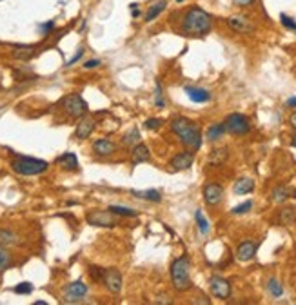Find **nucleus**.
<instances>
[{
    "instance_id": "09e8293b",
    "label": "nucleus",
    "mask_w": 296,
    "mask_h": 305,
    "mask_svg": "<svg viewBox=\"0 0 296 305\" xmlns=\"http://www.w3.org/2000/svg\"><path fill=\"white\" fill-rule=\"evenodd\" d=\"M291 146H293V147H296V133L293 134V138H291Z\"/></svg>"
},
{
    "instance_id": "2eb2a0df",
    "label": "nucleus",
    "mask_w": 296,
    "mask_h": 305,
    "mask_svg": "<svg viewBox=\"0 0 296 305\" xmlns=\"http://www.w3.org/2000/svg\"><path fill=\"white\" fill-rule=\"evenodd\" d=\"M149 158H151L149 147L146 146V144L138 142V144L133 147V151H131V164H133V165L144 164V162H148Z\"/></svg>"
},
{
    "instance_id": "f704fd0d",
    "label": "nucleus",
    "mask_w": 296,
    "mask_h": 305,
    "mask_svg": "<svg viewBox=\"0 0 296 305\" xmlns=\"http://www.w3.org/2000/svg\"><path fill=\"white\" fill-rule=\"evenodd\" d=\"M280 22H282V25L285 27V29H291V31H296V20L291 19V17H287L285 13H282L280 15Z\"/></svg>"
},
{
    "instance_id": "c756f323",
    "label": "nucleus",
    "mask_w": 296,
    "mask_h": 305,
    "mask_svg": "<svg viewBox=\"0 0 296 305\" xmlns=\"http://www.w3.org/2000/svg\"><path fill=\"white\" fill-rule=\"evenodd\" d=\"M194 220H196V223H198L200 233H202V235H207V233H209V222H207V218L204 216L202 209H196V213H194Z\"/></svg>"
},
{
    "instance_id": "8fccbe9b",
    "label": "nucleus",
    "mask_w": 296,
    "mask_h": 305,
    "mask_svg": "<svg viewBox=\"0 0 296 305\" xmlns=\"http://www.w3.org/2000/svg\"><path fill=\"white\" fill-rule=\"evenodd\" d=\"M35 305H45L44 300H39V302H35Z\"/></svg>"
},
{
    "instance_id": "ea45409f",
    "label": "nucleus",
    "mask_w": 296,
    "mask_h": 305,
    "mask_svg": "<svg viewBox=\"0 0 296 305\" xmlns=\"http://www.w3.org/2000/svg\"><path fill=\"white\" fill-rule=\"evenodd\" d=\"M102 269H104V267L91 265L89 267V276H91V280H95V282H100V276H102Z\"/></svg>"
},
{
    "instance_id": "cd10ccee",
    "label": "nucleus",
    "mask_w": 296,
    "mask_h": 305,
    "mask_svg": "<svg viewBox=\"0 0 296 305\" xmlns=\"http://www.w3.org/2000/svg\"><path fill=\"white\" fill-rule=\"evenodd\" d=\"M11 263H13V258H11L9 251H7L6 247H2V245H0V273H4L6 269H9Z\"/></svg>"
},
{
    "instance_id": "58836bf2",
    "label": "nucleus",
    "mask_w": 296,
    "mask_h": 305,
    "mask_svg": "<svg viewBox=\"0 0 296 305\" xmlns=\"http://www.w3.org/2000/svg\"><path fill=\"white\" fill-rule=\"evenodd\" d=\"M53 29H55V22H53V20H47V22L39 25V31L42 33V35H49Z\"/></svg>"
},
{
    "instance_id": "20e7f679",
    "label": "nucleus",
    "mask_w": 296,
    "mask_h": 305,
    "mask_svg": "<svg viewBox=\"0 0 296 305\" xmlns=\"http://www.w3.org/2000/svg\"><path fill=\"white\" fill-rule=\"evenodd\" d=\"M49 164L45 160L40 158H31V156H17V158L11 162V169H13L17 174H22V176H35V174H42V173L47 171Z\"/></svg>"
},
{
    "instance_id": "4be33fe9",
    "label": "nucleus",
    "mask_w": 296,
    "mask_h": 305,
    "mask_svg": "<svg viewBox=\"0 0 296 305\" xmlns=\"http://www.w3.org/2000/svg\"><path fill=\"white\" fill-rule=\"evenodd\" d=\"M131 195H135L136 198H140V200H148V202H160L162 200V195L160 191L156 189H148V191H131Z\"/></svg>"
},
{
    "instance_id": "412c9836",
    "label": "nucleus",
    "mask_w": 296,
    "mask_h": 305,
    "mask_svg": "<svg viewBox=\"0 0 296 305\" xmlns=\"http://www.w3.org/2000/svg\"><path fill=\"white\" fill-rule=\"evenodd\" d=\"M57 164L64 167L65 171H77L78 169V158L75 152H64L62 156L57 158Z\"/></svg>"
},
{
    "instance_id": "9d476101",
    "label": "nucleus",
    "mask_w": 296,
    "mask_h": 305,
    "mask_svg": "<svg viewBox=\"0 0 296 305\" xmlns=\"http://www.w3.org/2000/svg\"><path fill=\"white\" fill-rule=\"evenodd\" d=\"M209 287H211L212 294L220 300H227L231 296V283L222 276H212L209 280Z\"/></svg>"
},
{
    "instance_id": "603ef678",
    "label": "nucleus",
    "mask_w": 296,
    "mask_h": 305,
    "mask_svg": "<svg viewBox=\"0 0 296 305\" xmlns=\"http://www.w3.org/2000/svg\"><path fill=\"white\" fill-rule=\"evenodd\" d=\"M0 2H2V0H0Z\"/></svg>"
},
{
    "instance_id": "ddd939ff",
    "label": "nucleus",
    "mask_w": 296,
    "mask_h": 305,
    "mask_svg": "<svg viewBox=\"0 0 296 305\" xmlns=\"http://www.w3.org/2000/svg\"><path fill=\"white\" fill-rule=\"evenodd\" d=\"M194 162V156L191 151H182L178 154H174V158L171 160V167H173L174 171H186L189 169Z\"/></svg>"
},
{
    "instance_id": "7c9ffc66",
    "label": "nucleus",
    "mask_w": 296,
    "mask_h": 305,
    "mask_svg": "<svg viewBox=\"0 0 296 305\" xmlns=\"http://www.w3.org/2000/svg\"><path fill=\"white\" fill-rule=\"evenodd\" d=\"M138 142H140V131L136 127H133L129 133L124 134V144L126 146H136Z\"/></svg>"
},
{
    "instance_id": "3c124183",
    "label": "nucleus",
    "mask_w": 296,
    "mask_h": 305,
    "mask_svg": "<svg viewBox=\"0 0 296 305\" xmlns=\"http://www.w3.org/2000/svg\"><path fill=\"white\" fill-rule=\"evenodd\" d=\"M174 2H178V4H182V2H186V0H174Z\"/></svg>"
},
{
    "instance_id": "c9c22d12",
    "label": "nucleus",
    "mask_w": 296,
    "mask_h": 305,
    "mask_svg": "<svg viewBox=\"0 0 296 305\" xmlns=\"http://www.w3.org/2000/svg\"><path fill=\"white\" fill-rule=\"evenodd\" d=\"M15 58H19V60H29L33 57V49L31 47H24V49H19L13 53Z\"/></svg>"
},
{
    "instance_id": "a18cd8bd",
    "label": "nucleus",
    "mask_w": 296,
    "mask_h": 305,
    "mask_svg": "<svg viewBox=\"0 0 296 305\" xmlns=\"http://www.w3.org/2000/svg\"><path fill=\"white\" fill-rule=\"evenodd\" d=\"M155 304H171V300L168 296H158V298H155Z\"/></svg>"
},
{
    "instance_id": "f3484780",
    "label": "nucleus",
    "mask_w": 296,
    "mask_h": 305,
    "mask_svg": "<svg viewBox=\"0 0 296 305\" xmlns=\"http://www.w3.org/2000/svg\"><path fill=\"white\" fill-rule=\"evenodd\" d=\"M184 91H186V95L189 96V100L196 102V104H204V102L211 100V93L204 87H193V86H187Z\"/></svg>"
},
{
    "instance_id": "b1692460",
    "label": "nucleus",
    "mask_w": 296,
    "mask_h": 305,
    "mask_svg": "<svg viewBox=\"0 0 296 305\" xmlns=\"http://www.w3.org/2000/svg\"><path fill=\"white\" fill-rule=\"evenodd\" d=\"M295 220H296V209H293V207H285L278 215V222L282 223V225H291V223H295Z\"/></svg>"
},
{
    "instance_id": "4c0bfd02",
    "label": "nucleus",
    "mask_w": 296,
    "mask_h": 305,
    "mask_svg": "<svg viewBox=\"0 0 296 305\" xmlns=\"http://www.w3.org/2000/svg\"><path fill=\"white\" fill-rule=\"evenodd\" d=\"M160 126H162V120L160 118H148V120H146V124H144V127H146V129H151V131H153V129H160Z\"/></svg>"
},
{
    "instance_id": "393cba45",
    "label": "nucleus",
    "mask_w": 296,
    "mask_h": 305,
    "mask_svg": "<svg viewBox=\"0 0 296 305\" xmlns=\"http://www.w3.org/2000/svg\"><path fill=\"white\" fill-rule=\"evenodd\" d=\"M224 133H226V126L224 124H212L209 129H207V140H211V142H214V140H218L224 136Z\"/></svg>"
},
{
    "instance_id": "f8f14e48",
    "label": "nucleus",
    "mask_w": 296,
    "mask_h": 305,
    "mask_svg": "<svg viewBox=\"0 0 296 305\" xmlns=\"http://www.w3.org/2000/svg\"><path fill=\"white\" fill-rule=\"evenodd\" d=\"M224 198V189L218 184H207L204 187V200L207 205H218Z\"/></svg>"
},
{
    "instance_id": "79ce46f5",
    "label": "nucleus",
    "mask_w": 296,
    "mask_h": 305,
    "mask_svg": "<svg viewBox=\"0 0 296 305\" xmlns=\"http://www.w3.org/2000/svg\"><path fill=\"white\" fill-rule=\"evenodd\" d=\"M100 60L98 58H93V60H87V62H84V69H95V67H98L100 65Z\"/></svg>"
},
{
    "instance_id": "423d86ee",
    "label": "nucleus",
    "mask_w": 296,
    "mask_h": 305,
    "mask_svg": "<svg viewBox=\"0 0 296 305\" xmlns=\"http://www.w3.org/2000/svg\"><path fill=\"white\" fill-rule=\"evenodd\" d=\"M62 106H64L67 116H71V118H82L87 113V102L80 95H67L62 100Z\"/></svg>"
},
{
    "instance_id": "0eeeda50",
    "label": "nucleus",
    "mask_w": 296,
    "mask_h": 305,
    "mask_svg": "<svg viewBox=\"0 0 296 305\" xmlns=\"http://www.w3.org/2000/svg\"><path fill=\"white\" fill-rule=\"evenodd\" d=\"M87 285H85L82 280H77V282H71L69 285L65 287L64 292V302L65 304H80L84 302V298L87 296Z\"/></svg>"
},
{
    "instance_id": "5701e85b",
    "label": "nucleus",
    "mask_w": 296,
    "mask_h": 305,
    "mask_svg": "<svg viewBox=\"0 0 296 305\" xmlns=\"http://www.w3.org/2000/svg\"><path fill=\"white\" fill-rule=\"evenodd\" d=\"M253 189H254V182L251 178H240L234 184V195H247V193H253Z\"/></svg>"
},
{
    "instance_id": "c03bdc74",
    "label": "nucleus",
    "mask_w": 296,
    "mask_h": 305,
    "mask_svg": "<svg viewBox=\"0 0 296 305\" xmlns=\"http://www.w3.org/2000/svg\"><path fill=\"white\" fill-rule=\"evenodd\" d=\"M253 2H254V0H234V4H236V6H251Z\"/></svg>"
},
{
    "instance_id": "39448f33",
    "label": "nucleus",
    "mask_w": 296,
    "mask_h": 305,
    "mask_svg": "<svg viewBox=\"0 0 296 305\" xmlns=\"http://www.w3.org/2000/svg\"><path fill=\"white\" fill-rule=\"evenodd\" d=\"M85 222L93 225V227H106V229H113L118 225V220H116V215H113L109 209L107 211H100V209H93L85 215Z\"/></svg>"
},
{
    "instance_id": "f257e3e1",
    "label": "nucleus",
    "mask_w": 296,
    "mask_h": 305,
    "mask_svg": "<svg viewBox=\"0 0 296 305\" xmlns=\"http://www.w3.org/2000/svg\"><path fill=\"white\" fill-rule=\"evenodd\" d=\"M212 19L211 15L200 7H191L189 11L184 15L182 20V33H186L189 37H204L211 31Z\"/></svg>"
},
{
    "instance_id": "a19ab883",
    "label": "nucleus",
    "mask_w": 296,
    "mask_h": 305,
    "mask_svg": "<svg viewBox=\"0 0 296 305\" xmlns=\"http://www.w3.org/2000/svg\"><path fill=\"white\" fill-rule=\"evenodd\" d=\"M84 53H85V51H84V47H80V49H78L77 53H75V55H73V57H71L69 60H67V64H65V65L69 67V65H73V64H77L78 60L82 58V55H84Z\"/></svg>"
},
{
    "instance_id": "7ed1b4c3",
    "label": "nucleus",
    "mask_w": 296,
    "mask_h": 305,
    "mask_svg": "<svg viewBox=\"0 0 296 305\" xmlns=\"http://www.w3.org/2000/svg\"><path fill=\"white\" fill-rule=\"evenodd\" d=\"M171 282L176 291H187L191 289V274H189V258L187 256H180L171 263Z\"/></svg>"
},
{
    "instance_id": "6e6552de",
    "label": "nucleus",
    "mask_w": 296,
    "mask_h": 305,
    "mask_svg": "<svg viewBox=\"0 0 296 305\" xmlns=\"http://www.w3.org/2000/svg\"><path fill=\"white\" fill-rule=\"evenodd\" d=\"M224 126H226V131H229L233 134H245L249 133V129H251V124L247 120V116L240 113L229 114L226 122H224Z\"/></svg>"
},
{
    "instance_id": "9b49d317",
    "label": "nucleus",
    "mask_w": 296,
    "mask_h": 305,
    "mask_svg": "<svg viewBox=\"0 0 296 305\" xmlns=\"http://www.w3.org/2000/svg\"><path fill=\"white\" fill-rule=\"evenodd\" d=\"M227 25L231 27L233 31L236 33H242V35H247V33H253L254 31V25L249 22V20L245 19V17H240V15H234V17H229L226 20Z\"/></svg>"
},
{
    "instance_id": "e433bc0d",
    "label": "nucleus",
    "mask_w": 296,
    "mask_h": 305,
    "mask_svg": "<svg viewBox=\"0 0 296 305\" xmlns=\"http://www.w3.org/2000/svg\"><path fill=\"white\" fill-rule=\"evenodd\" d=\"M155 106L156 108H164L166 102H164V95H162V84L160 80L156 82V91H155Z\"/></svg>"
},
{
    "instance_id": "aec40b11",
    "label": "nucleus",
    "mask_w": 296,
    "mask_h": 305,
    "mask_svg": "<svg viewBox=\"0 0 296 305\" xmlns=\"http://www.w3.org/2000/svg\"><path fill=\"white\" fill-rule=\"evenodd\" d=\"M166 7H168V2H166V0H158V2H155V4H151V6L148 7V11H146L144 20H146L148 24H151L153 20H156L158 17H160V13H164Z\"/></svg>"
},
{
    "instance_id": "4468645a",
    "label": "nucleus",
    "mask_w": 296,
    "mask_h": 305,
    "mask_svg": "<svg viewBox=\"0 0 296 305\" xmlns=\"http://www.w3.org/2000/svg\"><path fill=\"white\" fill-rule=\"evenodd\" d=\"M93 129H95V120L89 118V116H82V120L77 124V129H75V138L78 140H85L89 138V134L93 133Z\"/></svg>"
},
{
    "instance_id": "2f4dec72",
    "label": "nucleus",
    "mask_w": 296,
    "mask_h": 305,
    "mask_svg": "<svg viewBox=\"0 0 296 305\" xmlns=\"http://www.w3.org/2000/svg\"><path fill=\"white\" fill-rule=\"evenodd\" d=\"M226 158H227V149L226 147L216 149V151H212V154H211V164H222Z\"/></svg>"
},
{
    "instance_id": "c85d7f7f",
    "label": "nucleus",
    "mask_w": 296,
    "mask_h": 305,
    "mask_svg": "<svg viewBox=\"0 0 296 305\" xmlns=\"http://www.w3.org/2000/svg\"><path fill=\"white\" fill-rule=\"evenodd\" d=\"M267 291L271 292L273 298H280L283 294V287L276 278H271L269 282H267Z\"/></svg>"
},
{
    "instance_id": "de8ad7c7",
    "label": "nucleus",
    "mask_w": 296,
    "mask_h": 305,
    "mask_svg": "<svg viewBox=\"0 0 296 305\" xmlns=\"http://www.w3.org/2000/svg\"><path fill=\"white\" fill-rule=\"evenodd\" d=\"M289 124L296 129V113H293V114H291V116H289Z\"/></svg>"
},
{
    "instance_id": "a878e982",
    "label": "nucleus",
    "mask_w": 296,
    "mask_h": 305,
    "mask_svg": "<svg viewBox=\"0 0 296 305\" xmlns=\"http://www.w3.org/2000/svg\"><path fill=\"white\" fill-rule=\"evenodd\" d=\"M109 211L113 213V215H118V216H129V218H135V216H138V211L136 209L124 207V205H109Z\"/></svg>"
},
{
    "instance_id": "1a4fd4ad",
    "label": "nucleus",
    "mask_w": 296,
    "mask_h": 305,
    "mask_svg": "<svg viewBox=\"0 0 296 305\" xmlns=\"http://www.w3.org/2000/svg\"><path fill=\"white\" fill-rule=\"evenodd\" d=\"M100 283H104V287L113 294H118L122 291V274L116 271L115 267L109 269H102V276H100Z\"/></svg>"
},
{
    "instance_id": "dca6fc26",
    "label": "nucleus",
    "mask_w": 296,
    "mask_h": 305,
    "mask_svg": "<svg viewBox=\"0 0 296 305\" xmlns=\"http://www.w3.org/2000/svg\"><path fill=\"white\" fill-rule=\"evenodd\" d=\"M254 254H256V243L254 241H242L236 249V258L240 261H249L254 258Z\"/></svg>"
},
{
    "instance_id": "a211bd4d",
    "label": "nucleus",
    "mask_w": 296,
    "mask_h": 305,
    "mask_svg": "<svg viewBox=\"0 0 296 305\" xmlns=\"http://www.w3.org/2000/svg\"><path fill=\"white\" fill-rule=\"evenodd\" d=\"M93 151L97 152L98 156H109L116 151V144L107 138H100L93 144Z\"/></svg>"
},
{
    "instance_id": "bb28decb",
    "label": "nucleus",
    "mask_w": 296,
    "mask_h": 305,
    "mask_svg": "<svg viewBox=\"0 0 296 305\" xmlns=\"http://www.w3.org/2000/svg\"><path fill=\"white\" fill-rule=\"evenodd\" d=\"M0 243H4V245H17L19 243V236L15 235L13 231L2 229L0 231Z\"/></svg>"
},
{
    "instance_id": "49530a36",
    "label": "nucleus",
    "mask_w": 296,
    "mask_h": 305,
    "mask_svg": "<svg viewBox=\"0 0 296 305\" xmlns=\"http://www.w3.org/2000/svg\"><path fill=\"white\" fill-rule=\"evenodd\" d=\"M287 108H296V96H291L287 100Z\"/></svg>"
},
{
    "instance_id": "6ab92c4d",
    "label": "nucleus",
    "mask_w": 296,
    "mask_h": 305,
    "mask_svg": "<svg viewBox=\"0 0 296 305\" xmlns=\"http://www.w3.org/2000/svg\"><path fill=\"white\" fill-rule=\"evenodd\" d=\"M291 196L296 198V191L291 189V187H285V185H278V187H275L273 193H271V200L275 203H282Z\"/></svg>"
},
{
    "instance_id": "f03ea898",
    "label": "nucleus",
    "mask_w": 296,
    "mask_h": 305,
    "mask_svg": "<svg viewBox=\"0 0 296 305\" xmlns=\"http://www.w3.org/2000/svg\"><path fill=\"white\" fill-rule=\"evenodd\" d=\"M171 129H173L174 134H178V138L189 149H200V146H202V133H200V127L194 122L180 116V118H174L171 122Z\"/></svg>"
},
{
    "instance_id": "473e14b6",
    "label": "nucleus",
    "mask_w": 296,
    "mask_h": 305,
    "mask_svg": "<svg viewBox=\"0 0 296 305\" xmlns=\"http://www.w3.org/2000/svg\"><path fill=\"white\" fill-rule=\"evenodd\" d=\"M253 209V202L251 200H247V202L240 203V205H236V207H233V215H245V213H249V211Z\"/></svg>"
},
{
    "instance_id": "37998d69",
    "label": "nucleus",
    "mask_w": 296,
    "mask_h": 305,
    "mask_svg": "<svg viewBox=\"0 0 296 305\" xmlns=\"http://www.w3.org/2000/svg\"><path fill=\"white\" fill-rule=\"evenodd\" d=\"M131 15H133V19H138V17H140V11H138V4H135V2H133V4H131Z\"/></svg>"
},
{
    "instance_id": "72a5a7b5",
    "label": "nucleus",
    "mask_w": 296,
    "mask_h": 305,
    "mask_svg": "<svg viewBox=\"0 0 296 305\" xmlns=\"http://www.w3.org/2000/svg\"><path fill=\"white\" fill-rule=\"evenodd\" d=\"M13 291L17 292V294H31L33 283H29V282H22V283H19V285L13 287Z\"/></svg>"
}]
</instances>
